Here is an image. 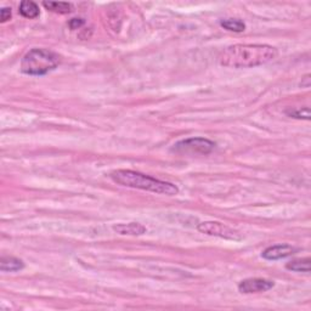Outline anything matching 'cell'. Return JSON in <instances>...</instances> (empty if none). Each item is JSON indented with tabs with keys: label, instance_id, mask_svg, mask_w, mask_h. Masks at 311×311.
I'll return each mask as SVG.
<instances>
[{
	"label": "cell",
	"instance_id": "17",
	"mask_svg": "<svg viewBox=\"0 0 311 311\" xmlns=\"http://www.w3.org/2000/svg\"><path fill=\"white\" fill-rule=\"evenodd\" d=\"M310 84H311L310 75H306L305 77H303V78H301V82H300L301 88H310Z\"/></svg>",
	"mask_w": 311,
	"mask_h": 311
},
{
	"label": "cell",
	"instance_id": "15",
	"mask_svg": "<svg viewBox=\"0 0 311 311\" xmlns=\"http://www.w3.org/2000/svg\"><path fill=\"white\" fill-rule=\"evenodd\" d=\"M12 16V12L10 8H3L0 11V22L5 23L6 21H9Z\"/></svg>",
	"mask_w": 311,
	"mask_h": 311
},
{
	"label": "cell",
	"instance_id": "4",
	"mask_svg": "<svg viewBox=\"0 0 311 311\" xmlns=\"http://www.w3.org/2000/svg\"><path fill=\"white\" fill-rule=\"evenodd\" d=\"M215 146V143L208 139L190 137L175 144L171 151L179 155H209Z\"/></svg>",
	"mask_w": 311,
	"mask_h": 311
},
{
	"label": "cell",
	"instance_id": "5",
	"mask_svg": "<svg viewBox=\"0 0 311 311\" xmlns=\"http://www.w3.org/2000/svg\"><path fill=\"white\" fill-rule=\"evenodd\" d=\"M197 230L204 235L220 237V238L231 239V241H238L242 238V236L237 231L218 221H204V223L198 224Z\"/></svg>",
	"mask_w": 311,
	"mask_h": 311
},
{
	"label": "cell",
	"instance_id": "14",
	"mask_svg": "<svg viewBox=\"0 0 311 311\" xmlns=\"http://www.w3.org/2000/svg\"><path fill=\"white\" fill-rule=\"evenodd\" d=\"M287 115L289 117H293V118H297V119H305V121H309V119H310V109H309V107H304V109H297V110L287 111Z\"/></svg>",
	"mask_w": 311,
	"mask_h": 311
},
{
	"label": "cell",
	"instance_id": "10",
	"mask_svg": "<svg viewBox=\"0 0 311 311\" xmlns=\"http://www.w3.org/2000/svg\"><path fill=\"white\" fill-rule=\"evenodd\" d=\"M18 11L23 17L30 18V20L39 16V6L34 2H30V0H23L20 4Z\"/></svg>",
	"mask_w": 311,
	"mask_h": 311
},
{
	"label": "cell",
	"instance_id": "3",
	"mask_svg": "<svg viewBox=\"0 0 311 311\" xmlns=\"http://www.w3.org/2000/svg\"><path fill=\"white\" fill-rule=\"evenodd\" d=\"M61 58L49 49H32L21 61V71L28 76H45L60 64Z\"/></svg>",
	"mask_w": 311,
	"mask_h": 311
},
{
	"label": "cell",
	"instance_id": "16",
	"mask_svg": "<svg viewBox=\"0 0 311 311\" xmlns=\"http://www.w3.org/2000/svg\"><path fill=\"white\" fill-rule=\"evenodd\" d=\"M83 24H84V21H83L82 18H72V20L70 21L68 26L72 29H77V28H79V27H82Z\"/></svg>",
	"mask_w": 311,
	"mask_h": 311
},
{
	"label": "cell",
	"instance_id": "12",
	"mask_svg": "<svg viewBox=\"0 0 311 311\" xmlns=\"http://www.w3.org/2000/svg\"><path fill=\"white\" fill-rule=\"evenodd\" d=\"M288 270L294 271V272H310V259L305 258V259H295L287 263L286 265Z\"/></svg>",
	"mask_w": 311,
	"mask_h": 311
},
{
	"label": "cell",
	"instance_id": "6",
	"mask_svg": "<svg viewBox=\"0 0 311 311\" xmlns=\"http://www.w3.org/2000/svg\"><path fill=\"white\" fill-rule=\"evenodd\" d=\"M275 286L273 281L266 279H247L239 282L238 291L245 294H253V293H261V292L269 291Z\"/></svg>",
	"mask_w": 311,
	"mask_h": 311
},
{
	"label": "cell",
	"instance_id": "2",
	"mask_svg": "<svg viewBox=\"0 0 311 311\" xmlns=\"http://www.w3.org/2000/svg\"><path fill=\"white\" fill-rule=\"evenodd\" d=\"M110 177L113 183L125 187H130V189L144 190L167 196H175L179 193V187L177 185L149 177V175L139 173V171L130 170V169H118V170L112 171Z\"/></svg>",
	"mask_w": 311,
	"mask_h": 311
},
{
	"label": "cell",
	"instance_id": "13",
	"mask_svg": "<svg viewBox=\"0 0 311 311\" xmlns=\"http://www.w3.org/2000/svg\"><path fill=\"white\" fill-rule=\"evenodd\" d=\"M221 27L225 29L230 30V32L241 33L246 29V24L241 20H236V18H226V20L220 21Z\"/></svg>",
	"mask_w": 311,
	"mask_h": 311
},
{
	"label": "cell",
	"instance_id": "9",
	"mask_svg": "<svg viewBox=\"0 0 311 311\" xmlns=\"http://www.w3.org/2000/svg\"><path fill=\"white\" fill-rule=\"evenodd\" d=\"M24 267L23 261L15 257H3L0 260V270L3 272H16Z\"/></svg>",
	"mask_w": 311,
	"mask_h": 311
},
{
	"label": "cell",
	"instance_id": "1",
	"mask_svg": "<svg viewBox=\"0 0 311 311\" xmlns=\"http://www.w3.org/2000/svg\"><path fill=\"white\" fill-rule=\"evenodd\" d=\"M277 55V49L267 44H236L224 49L218 62L229 68H252L275 60Z\"/></svg>",
	"mask_w": 311,
	"mask_h": 311
},
{
	"label": "cell",
	"instance_id": "8",
	"mask_svg": "<svg viewBox=\"0 0 311 311\" xmlns=\"http://www.w3.org/2000/svg\"><path fill=\"white\" fill-rule=\"evenodd\" d=\"M113 230L119 235L128 236H141L146 233V227L139 223H128V224H117L113 226Z\"/></svg>",
	"mask_w": 311,
	"mask_h": 311
},
{
	"label": "cell",
	"instance_id": "7",
	"mask_svg": "<svg viewBox=\"0 0 311 311\" xmlns=\"http://www.w3.org/2000/svg\"><path fill=\"white\" fill-rule=\"evenodd\" d=\"M297 251L298 249L292 247L291 245H276L267 247L265 251L261 253V257L266 260H280L295 254Z\"/></svg>",
	"mask_w": 311,
	"mask_h": 311
},
{
	"label": "cell",
	"instance_id": "11",
	"mask_svg": "<svg viewBox=\"0 0 311 311\" xmlns=\"http://www.w3.org/2000/svg\"><path fill=\"white\" fill-rule=\"evenodd\" d=\"M43 6L46 10H50L56 14H70L73 11V5L71 3H63V2H43Z\"/></svg>",
	"mask_w": 311,
	"mask_h": 311
}]
</instances>
